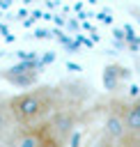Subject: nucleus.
I'll list each match as a JSON object with an SVG mask.
<instances>
[{
    "mask_svg": "<svg viewBox=\"0 0 140 147\" xmlns=\"http://www.w3.org/2000/svg\"><path fill=\"white\" fill-rule=\"evenodd\" d=\"M122 113H124V126H126V136L122 145H140V99L124 103Z\"/></svg>",
    "mask_w": 140,
    "mask_h": 147,
    "instance_id": "39448f33",
    "label": "nucleus"
},
{
    "mask_svg": "<svg viewBox=\"0 0 140 147\" xmlns=\"http://www.w3.org/2000/svg\"><path fill=\"white\" fill-rule=\"evenodd\" d=\"M0 78L14 87H32L39 78V67L34 62H16L0 71Z\"/></svg>",
    "mask_w": 140,
    "mask_h": 147,
    "instance_id": "20e7f679",
    "label": "nucleus"
},
{
    "mask_svg": "<svg viewBox=\"0 0 140 147\" xmlns=\"http://www.w3.org/2000/svg\"><path fill=\"white\" fill-rule=\"evenodd\" d=\"M7 101L18 126H39L55 108L69 103L67 90L53 85H32V90L14 94Z\"/></svg>",
    "mask_w": 140,
    "mask_h": 147,
    "instance_id": "f257e3e1",
    "label": "nucleus"
},
{
    "mask_svg": "<svg viewBox=\"0 0 140 147\" xmlns=\"http://www.w3.org/2000/svg\"><path fill=\"white\" fill-rule=\"evenodd\" d=\"M124 106V103H122ZM122 106H112L108 110V115L103 117V126H101V142L106 145H122L124 136H126V126H124V113Z\"/></svg>",
    "mask_w": 140,
    "mask_h": 147,
    "instance_id": "7ed1b4c3",
    "label": "nucleus"
},
{
    "mask_svg": "<svg viewBox=\"0 0 140 147\" xmlns=\"http://www.w3.org/2000/svg\"><path fill=\"white\" fill-rule=\"evenodd\" d=\"M80 122V113L76 103H64L55 108L39 126L46 136V145H67Z\"/></svg>",
    "mask_w": 140,
    "mask_h": 147,
    "instance_id": "f03ea898",
    "label": "nucleus"
},
{
    "mask_svg": "<svg viewBox=\"0 0 140 147\" xmlns=\"http://www.w3.org/2000/svg\"><path fill=\"white\" fill-rule=\"evenodd\" d=\"M18 129L14 115H11V108H9V101L7 99H0V145H7L14 136V131Z\"/></svg>",
    "mask_w": 140,
    "mask_h": 147,
    "instance_id": "423d86ee",
    "label": "nucleus"
}]
</instances>
